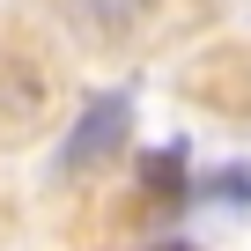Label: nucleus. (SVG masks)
Instances as JSON below:
<instances>
[{
    "label": "nucleus",
    "mask_w": 251,
    "mask_h": 251,
    "mask_svg": "<svg viewBox=\"0 0 251 251\" xmlns=\"http://www.w3.org/2000/svg\"><path fill=\"white\" fill-rule=\"evenodd\" d=\"M214 192H229V200H251V170H222V177H214Z\"/></svg>",
    "instance_id": "7ed1b4c3"
},
{
    "label": "nucleus",
    "mask_w": 251,
    "mask_h": 251,
    "mask_svg": "<svg viewBox=\"0 0 251 251\" xmlns=\"http://www.w3.org/2000/svg\"><path fill=\"white\" fill-rule=\"evenodd\" d=\"M148 8H155V0H59V15L74 30H89V37H126Z\"/></svg>",
    "instance_id": "f03ea898"
},
{
    "label": "nucleus",
    "mask_w": 251,
    "mask_h": 251,
    "mask_svg": "<svg viewBox=\"0 0 251 251\" xmlns=\"http://www.w3.org/2000/svg\"><path fill=\"white\" fill-rule=\"evenodd\" d=\"M126 118H133V103H126V96H96L89 111H81V126H74V133H67V170H89V163H103L118 141H126Z\"/></svg>",
    "instance_id": "f257e3e1"
}]
</instances>
